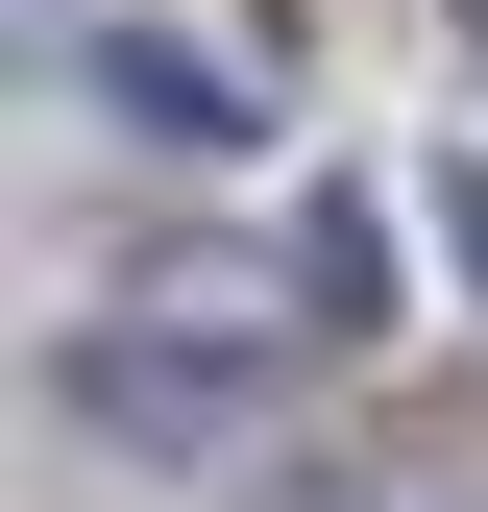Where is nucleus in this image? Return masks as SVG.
I'll return each instance as SVG.
<instances>
[{
    "label": "nucleus",
    "instance_id": "2",
    "mask_svg": "<svg viewBox=\"0 0 488 512\" xmlns=\"http://www.w3.org/2000/svg\"><path fill=\"white\" fill-rule=\"evenodd\" d=\"M269 269H293V317H318V342H366V317H391V196H366V171H318V196L269 220Z\"/></svg>",
    "mask_w": 488,
    "mask_h": 512
},
{
    "label": "nucleus",
    "instance_id": "4",
    "mask_svg": "<svg viewBox=\"0 0 488 512\" xmlns=\"http://www.w3.org/2000/svg\"><path fill=\"white\" fill-rule=\"evenodd\" d=\"M440 25H464V49H488V0H440Z\"/></svg>",
    "mask_w": 488,
    "mask_h": 512
},
{
    "label": "nucleus",
    "instance_id": "1",
    "mask_svg": "<svg viewBox=\"0 0 488 512\" xmlns=\"http://www.w3.org/2000/svg\"><path fill=\"white\" fill-rule=\"evenodd\" d=\"M49 74H74L122 147H269V74H244L220 25H122V0H98V25L49 49Z\"/></svg>",
    "mask_w": 488,
    "mask_h": 512
},
{
    "label": "nucleus",
    "instance_id": "3",
    "mask_svg": "<svg viewBox=\"0 0 488 512\" xmlns=\"http://www.w3.org/2000/svg\"><path fill=\"white\" fill-rule=\"evenodd\" d=\"M342 512H464V488H342Z\"/></svg>",
    "mask_w": 488,
    "mask_h": 512
}]
</instances>
